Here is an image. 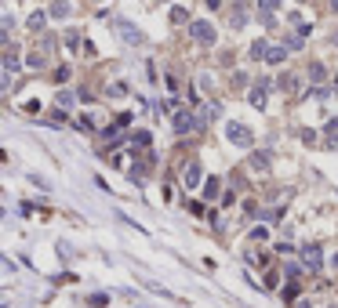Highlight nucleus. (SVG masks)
Masks as SVG:
<instances>
[{
	"instance_id": "obj_1",
	"label": "nucleus",
	"mask_w": 338,
	"mask_h": 308,
	"mask_svg": "<svg viewBox=\"0 0 338 308\" xmlns=\"http://www.w3.org/2000/svg\"><path fill=\"white\" fill-rule=\"evenodd\" d=\"M226 138H229V142H233V145H240V149H251L255 145V134H251V127H244V123H226Z\"/></svg>"
},
{
	"instance_id": "obj_2",
	"label": "nucleus",
	"mask_w": 338,
	"mask_h": 308,
	"mask_svg": "<svg viewBox=\"0 0 338 308\" xmlns=\"http://www.w3.org/2000/svg\"><path fill=\"white\" fill-rule=\"evenodd\" d=\"M189 33H193V40H196V44H204V48H211V44L218 40V33H214V26H211V22H204V19L189 22Z\"/></svg>"
},
{
	"instance_id": "obj_3",
	"label": "nucleus",
	"mask_w": 338,
	"mask_h": 308,
	"mask_svg": "<svg viewBox=\"0 0 338 308\" xmlns=\"http://www.w3.org/2000/svg\"><path fill=\"white\" fill-rule=\"evenodd\" d=\"M302 265H305V272H320V265H324V250H320L316 243H305L302 246Z\"/></svg>"
},
{
	"instance_id": "obj_4",
	"label": "nucleus",
	"mask_w": 338,
	"mask_h": 308,
	"mask_svg": "<svg viewBox=\"0 0 338 308\" xmlns=\"http://www.w3.org/2000/svg\"><path fill=\"white\" fill-rule=\"evenodd\" d=\"M113 29H117V33L124 37L128 44H142V29H138V26H131L128 19H117V22H113Z\"/></svg>"
},
{
	"instance_id": "obj_5",
	"label": "nucleus",
	"mask_w": 338,
	"mask_h": 308,
	"mask_svg": "<svg viewBox=\"0 0 338 308\" xmlns=\"http://www.w3.org/2000/svg\"><path fill=\"white\" fill-rule=\"evenodd\" d=\"M171 127H175V134H189L193 127H200V120H193L189 113H171Z\"/></svg>"
},
{
	"instance_id": "obj_6",
	"label": "nucleus",
	"mask_w": 338,
	"mask_h": 308,
	"mask_svg": "<svg viewBox=\"0 0 338 308\" xmlns=\"http://www.w3.org/2000/svg\"><path fill=\"white\" fill-rule=\"evenodd\" d=\"M200 178H204V174H200V163H189L186 174H182V185H186V189H200V185H204Z\"/></svg>"
},
{
	"instance_id": "obj_7",
	"label": "nucleus",
	"mask_w": 338,
	"mask_h": 308,
	"mask_svg": "<svg viewBox=\"0 0 338 308\" xmlns=\"http://www.w3.org/2000/svg\"><path fill=\"white\" fill-rule=\"evenodd\" d=\"M266 91H269V80H258L255 87H251V105H255V109H266Z\"/></svg>"
},
{
	"instance_id": "obj_8",
	"label": "nucleus",
	"mask_w": 338,
	"mask_h": 308,
	"mask_svg": "<svg viewBox=\"0 0 338 308\" xmlns=\"http://www.w3.org/2000/svg\"><path fill=\"white\" fill-rule=\"evenodd\" d=\"M229 26H233V29L248 26V8H244V4H233V19H229Z\"/></svg>"
},
{
	"instance_id": "obj_9",
	"label": "nucleus",
	"mask_w": 338,
	"mask_h": 308,
	"mask_svg": "<svg viewBox=\"0 0 338 308\" xmlns=\"http://www.w3.org/2000/svg\"><path fill=\"white\" fill-rule=\"evenodd\" d=\"M287 51H291V48H269V55H266V62H269V66H280V62L287 58Z\"/></svg>"
},
{
	"instance_id": "obj_10",
	"label": "nucleus",
	"mask_w": 338,
	"mask_h": 308,
	"mask_svg": "<svg viewBox=\"0 0 338 308\" xmlns=\"http://www.w3.org/2000/svg\"><path fill=\"white\" fill-rule=\"evenodd\" d=\"M48 15H51V19H66V15H69V0H55Z\"/></svg>"
},
{
	"instance_id": "obj_11",
	"label": "nucleus",
	"mask_w": 338,
	"mask_h": 308,
	"mask_svg": "<svg viewBox=\"0 0 338 308\" xmlns=\"http://www.w3.org/2000/svg\"><path fill=\"white\" fill-rule=\"evenodd\" d=\"M327 149H338V120L327 123Z\"/></svg>"
},
{
	"instance_id": "obj_12",
	"label": "nucleus",
	"mask_w": 338,
	"mask_h": 308,
	"mask_svg": "<svg viewBox=\"0 0 338 308\" xmlns=\"http://www.w3.org/2000/svg\"><path fill=\"white\" fill-rule=\"evenodd\" d=\"M266 55H269V44L266 40H255L251 44V58H266Z\"/></svg>"
},
{
	"instance_id": "obj_13",
	"label": "nucleus",
	"mask_w": 338,
	"mask_h": 308,
	"mask_svg": "<svg viewBox=\"0 0 338 308\" xmlns=\"http://www.w3.org/2000/svg\"><path fill=\"white\" fill-rule=\"evenodd\" d=\"M324 76H327V69L320 66V62H313V66H309V80H313V84H320Z\"/></svg>"
},
{
	"instance_id": "obj_14",
	"label": "nucleus",
	"mask_w": 338,
	"mask_h": 308,
	"mask_svg": "<svg viewBox=\"0 0 338 308\" xmlns=\"http://www.w3.org/2000/svg\"><path fill=\"white\" fill-rule=\"evenodd\" d=\"M218 196V178H207L204 181V199H214Z\"/></svg>"
},
{
	"instance_id": "obj_15",
	"label": "nucleus",
	"mask_w": 338,
	"mask_h": 308,
	"mask_svg": "<svg viewBox=\"0 0 338 308\" xmlns=\"http://www.w3.org/2000/svg\"><path fill=\"white\" fill-rule=\"evenodd\" d=\"M44 22H48V15H44V11H37L33 19H29V29H33V33H40V29H44Z\"/></svg>"
},
{
	"instance_id": "obj_16",
	"label": "nucleus",
	"mask_w": 338,
	"mask_h": 308,
	"mask_svg": "<svg viewBox=\"0 0 338 308\" xmlns=\"http://www.w3.org/2000/svg\"><path fill=\"white\" fill-rule=\"evenodd\" d=\"M171 22H175V26H186V22H189L186 8H171Z\"/></svg>"
},
{
	"instance_id": "obj_17",
	"label": "nucleus",
	"mask_w": 338,
	"mask_h": 308,
	"mask_svg": "<svg viewBox=\"0 0 338 308\" xmlns=\"http://www.w3.org/2000/svg\"><path fill=\"white\" fill-rule=\"evenodd\" d=\"M284 301H287V304H291V301H298V286H295V283H287V286H284Z\"/></svg>"
},
{
	"instance_id": "obj_18",
	"label": "nucleus",
	"mask_w": 338,
	"mask_h": 308,
	"mask_svg": "<svg viewBox=\"0 0 338 308\" xmlns=\"http://www.w3.org/2000/svg\"><path fill=\"white\" fill-rule=\"evenodd\" d=\"M280 87L284 91H298V80H295V76H280Z\"/></svg>"
},
{
	"instance_id": "obj_19",
	"label": "nucleus",
	"mask_w": 338,
	"mask_h": 308,
	"mask_svg": "<svg viewBox=\"0 0 338 308\" xmlns=\"http://www.w3.org/2000/svg\"><path fill=\"white\" fill-rule=\"evenodd\" d=\"M105 301H109L105 294H95V297H87V304H91V308H105Z\"/></svg>"
},
{
	"instance_id": "obj_20",
	"label": "nucleus",
	"mask_w": 338,
	"mask_h": 308,
	"mask_svg": "<svg viewBox=\"0 0 338 308\" xmlns=\"http://www.w3.org/2000/svg\"><path fill=\"white\" fill-rule=\"evenodd\" d=\"M309 95H313V98H331V87H313Z\"/></svg>"
},
{
	"instance_id": "obj_21",
	"label": "nucleus",
	"mask_w": 338,
	"mask_h": 308,
	"mask_svg": "<svg viewBox=\"0 0 338 308\" xmlns=\"http://www.w3.org/2000/svg\"><path fill=\"white\" fill-rule=\"evenodd\" d=\"M251 167H258V171H266V167H269V160H266V156H251Z\"/></svg>"
},
{
	"instance_id": "obj_22",
	"label": "nucleus",
	"mask_w": 338,
	"mask_h": 308,
	"mask_svg": "<svg viewBox=\"0 0 338 308\" xmlns=\"http://www.w3.org/2000/svg\"><path fill=\"white\" fill-rule=\"evenodd\" d=\"M276 4H280V0H258V8H262V11H276Z\"/></svg>"
},
{
	"instance_id": "obj_23",
	"label": "nucleus",
	"mask_w": 338,
	"mask_h": 308,
	"mask_svg": "<svg viewBox=\"0 0 338 308\" xmlns=\"http://www.w3.org/2000/svg\"><path fill=\"white\" fill-rule=\"evenodd\" d=\"M135 145H149V131H138L135 134Z\"/></svg>"
},
{
	"instance_id": "obj_24",
	"label": "nucleus",
	"mask_w": 338,
	"mask_h": 308,
	"mask_svg": "<svg viewBox=\"0 0 338 308\" xmlns=\"http://www.w3.org/2000/svg\"><path fill=\"white\" fill-rule=\"evenodd\" d=\"M251 239H255V243H262V239H269V232H266V228H255Z\"/></svg>"
},
{
	"instance_id": "obj_25",
	"label": "nucleus",
	"mask_w": 338,
	"mask_h": 308,
	"mask_svg": "<svg viewBox=\"0 0 338 308\" xmlns=\"http://www.w3.org/2000/svg\"><path fill=\"white\" fill-rule=\"evenodd\" d=\"M331 11H338V0H331Z\"/></svg>"
},
{
	"instance_id": "obj_26",
	"label": "nucleus",
	"mask_w": 338,
	"mask_h": 308,
	"mask_svg": "<svg viewBox=\"0 0 338 308\" xmlns=\"http://www.w3.org/2000/svg\"><path fill=\"white\" fill-rule=\"evenodd\" d=\"M334 87H338V76H334Z\"/></svg>"
}]
</instances>
